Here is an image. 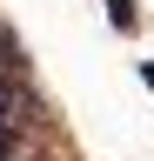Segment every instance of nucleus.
Returning a JSON list of instances; mask_svg holds the SVG:
<instances>
[{"label":"nucleus","instance_id":"obj_1","mask_svg":"<svg viewBox=\"0 0 154 161\" xmlns=\"http://www.w3.org/2000/svg\"><path fill=\"white\" fill-rule=\"evenodd\" d=\"M107 20H114V34H141V14H134V0H107Z\"/></svg>","mask_w":154,"mask_h":161},{"label":"nucleus","instance_id":"obj_2","mask_svg":"<svg viewBox=\"0 0 154 161\" xmlns=\"http://www.w3.org/2000/svg\"><path fill=\"white\" fill-rule=\"evenodd\" d=\"M141 80H147V87H154V60H141Z\"/></svg>","mask_w":154,"mask_h":161}]
</instances>
